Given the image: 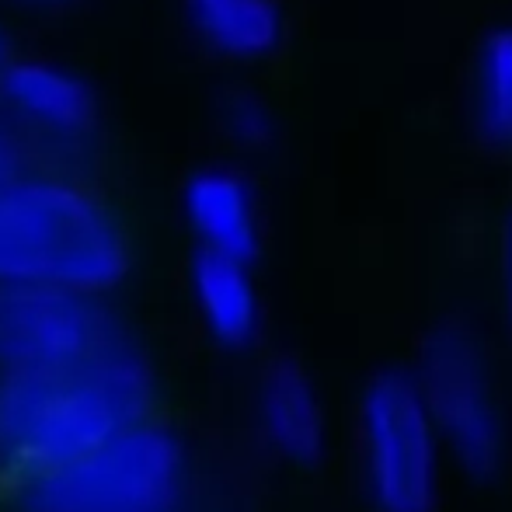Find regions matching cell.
Returning <instances> with one entry per match:
<instances>
[{
  "label": "cell",
  "mask_w": 512,
  "mask_h": 512,
  "mask_svg": "<svg viewBox=\"0 0 512 512\" xmlns=\"http://www.w3.org/2000/svg\"><path fill=\"white\" fill-rule=\"evenodd\" d=\"M150 370L140 349H122L67 370L0 373V460L39 474L98 450L143 422Z\"/></svg>",
  "instance_id": "6da1fadb"
},
{
  "label": "cell",
  "mask_w": 512,
  "mask_h": 512,
  "mask_svg": "<svg viewBox=\"0 0 512 512\" xmlns=\"http://www.w3.org/2000/svg\"><path fill=\"white\" fill-rule=\"evenodd\" d=\"M126 272V241L88 192L18 178L0 189V286L98 293Z\"/></svg>",
  "instance_id": "7a4b0ae2"
},
{
  "label": "cell",
  "mask_w": 512,
  "mask_h": 512,
  "mask_svg": "<svg viewBox=\"0 0 512 512\" xmlns=\"http://www.w3.org/2000/svg\"><path fill=\"white\" fill-rule=\"evenodd\" d=\"M185 488V453L161 425H133L98 450L28 474L21 512H175Z\"/></svg>",
  "instance_id": "3957f363"
},
{
  "label": "cell",
  "mask_w": 512,
  "mask_h": 512,
  "mask_svg": "<svg viewBox=\"0 0 512 512\" xmlns=\"http://www.w3.org/2000/svg\"><path fill=\"white\" fill-rule=\"evenodd\" d=\"M439 436L422 387L408 373H380L359 405V446L380 512H432L439 492Z\"/></svg>",
  "instance_id": "277c9868"
},
{
  "label": "cell",
  "mask_w": 512,
  "mask_h": 512,
  "mask_svg": "<svg viewBox=\"0 0 512 512\" xmlns=\"http://www.w3.org/2000/svg\"><path fill=\"white\" fill-rule=\"evenodd\" d=\"M129 335L95 293L0 286V373L67 370L122 349Z\"/></svg>",
  "instance_id": "5b68a950"
},
{
  "label": "cell",
  "mask_w": 512,
  "mask_h": 512,
  "mask_svg": "<svg viewBox=\"0 0 512 512\" xmlns=\"http://www.w3.org/2000/svg\"><path fill=\"white\" fill-rule=\"evenodd\" d=\"M418 387L460 464L478 474L492 471L502 457V418L485 356L464 328H439L425 342Z\"/></svg>",
  "instance_id": "8992f818"
},
{
  "label": "cell",
  "mask_w": 512,
  "mask_h": 512,
  "mask_svg": "<svg viewBox=\"0 0 512 512\" xmlns=\"http://www.w3.org/2000/svg\"><path fill=\"white\" fill-rule=\"evenodd\" d=\"M185 213L203 251L248 262L258 248V213L251 185L237 171L206 168L185 185Z\"/></svg>",
  "instance_id": "52a82bcc"
},
{
  "label": "cell",
  "mask_w": 512,
  "mask_h": 512,
  "mask_svg": "<svg viewBox=\"0 0 512 512\" xmlns=\"http://www.w3.org/2000/svg\"><path fill=\"white\" fill-rule=\"evenodd\" d=\"M258 422L272 446L290 460H314L324 446V411L297 366L279 363L258 391Z\"/></svg>",
  "instance_id": "ba28073f"
},
{
  "label": "cell",
  "mask_w": 512,
  "mask_h": 512,
  "mask_svg": "<svg viewBox=\"0 0 512 512\" xmlns=\"http://www.w3.org/2000/svg\"><path fill=\"white\" fill-rule=\"evenodd\" d=\"M189 21L227 60H262L283 42V7L276 0H189Z\"/></svg>",
  "instance_id": "9c48e42d"
},
{
  "label": "cell",
  "mask_w": 512,
  "mask_h": 512,
  "mask_svg": "<svg viewBox=\"0 0 512 512\" xmlns=\"http://www.w3.org/2000/svg\"><path fill=\"white\" fill-rule=\"evenodd\" d=\"M0 91L21 115L60 133H81L95 115L88 84L49 63H14L0 77Z\"/></svg>",
  "instance_id": "30bf717a"
},
{
  "label": "cell",
  "mask_w": 512,
  "mask_h": 512,
  "mask_svg": "<svg viewBox=\"0 0 512 512\" xmlns=\"http://www.w3.org/2000/svg\"><path fill=\"white\" fill-rule=\"evenodd\" d=\"M192 293L206 328L220 342L241 345L258 328V297L248 276V262L199 251L192 262Z\"/></svg>",
  "instance_id": "8fae6325"
},
{
  "label": "cell",
  "mask_w": 512,
  "mask_h": 512,
  "mask_svg": "<svg viewBox=\"0 0 512 512\" xmlns=\"http://www.w3.org/2000/svg\"><path fill=\"white\" fill-rule=\"evenodd\" d=\"M474 122L481 140L512 150V28L492 32L474 63Z\"/></svg>",
  "instance_id": "7c38bea8"
},
{
  "label": "cell",
  "mask_w": 512,
  "mask_h": 512,
  "mask_svg": "<svg viewBox=\"0 0 512 512\" xmlns=\"http://www.w3.org/2000/svg\"><path fill=\"white\" fill-rule=\"evenodd\" d=\"M220 119L237 147H269L272 136H276V122H272L269 105L258 95H251V91H230L223 98Z\"/></svg>",
  "instance_id": "4fadbf2b"
},
{
  "label": "cell",
  "mask_w": 512,
  "mask_h": 512,
  "mask_svg": "<svg viewBox=\"0 0 512 512\" xmlns=\"http://www.w3.org/2000/svg\"><path fill=\"white\" fill-rule=\"evenodd\" d=\"M11 182H18V154L11 143L0 136V189H7Z\"/></svg>",
  "instance_id": "5bb4252c"
},
{
  "label": "cell",
  "mask_w": 512,
  "mask_h": 512,
  "mask_svg": "<svg viewBox=\"0 0 512 512\" xmlns=\"http://www.w3.org/2000/svg\"><path fill=\"white\" fill-rule=\"evenodd\" d=\"M502 269H506V300L512 310V213L506 220V241H502Z\"/></svg>",
  "instance_id": "9a60e30c"
},
{
  "label": "cell",
  "mask_w": 512,
  "mask_h": 512,
  "mask_svg": "<svg viewBox=\"0 0 512 512\" xmlns=\"http://www.w3.org/2000/svg\"><path fill=\"white\" fill-rule=\"evenodd\" d=\"M0 56H4V39H0Z\"/></svg>",
  "instance_id": "2e32d148"
}]
</instances>
